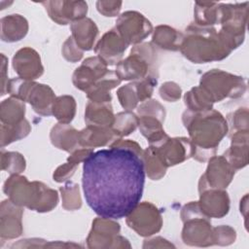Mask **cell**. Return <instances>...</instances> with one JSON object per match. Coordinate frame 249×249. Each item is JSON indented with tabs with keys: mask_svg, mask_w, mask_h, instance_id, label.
Returning a JSON list of instances; mask_svg holds the SVG:
<instances>
[{
	"mask_svg": "<svg viewBox=\"0 0 249 249\" xmlns=\"http://www.w3.org/2000/svg\"><path fill=\"white\" fill-rule=\"evenodd\" d=\"M83 164V191L88 205L107 219L126 217L140 202L145 168L142 158L122 147L91 153Z\"/></svg>",
	"mask_w": 249,
	"mask_h": 249,
	"instance_id": "6da1fadb",
	"label": "cell"
},
{
	"mask_svg": "<svg viewBox=\"0 0 249 249\" xmlns=\"http://www.w3.org/2000/svg\"><path fill=\"white\" fill-rule=\"evenodd\" d=\"M182 121L193 144L192 157L204 162L215 156L219 143L229 130L224 116L213 109L202 112L186 110Z\"/></svg>",
	"mask_w": 249,
	"mask_h": 249,
	"instance_id": "7a4b0ae2",
	"label": "cell"
},
{
	"mask_svg": "<svg viewBox=\"0 0 249 249\" xmlns=\"http://www.w3.org/2000/svg\"><path fill=\"white\" fill-rule=\"evenodd\" d=\"M183 34L180 47L182 54L195 63L222 60L231 53L213 26L191 23Z\"/></svg>",
	"mask_w": 249,
	"mask_h": 249,
	"instance_id": "3957f363",
	"label": "cell"
},
{
	"mask_svg": "<svg viewBox=\"0 0 249 249\" xmlns=\"http://www.w3.org/2000/svg\"><path fill=\"white\" fill-rule=\"evenodd\" d=\"M4 193L9 199L18 206H25L37 212H49L58 202L55 190L42 182H29L26 177L14 174L9 177L3 186Z\"/></svg>",
	"mask_w": 249,
	"mask_h": 249,
	"instance_id": "277c9868",
	"label": "cell"
},
{
	"mask_svg": "<svg viewBox=\"0 0 249 249\" xmlns=\"http://www.w3.org/2000/svg\"><path fill=\"white\" fill-rule=\"evenodd\" d=\"M157 52L152 43L135 45L130 54L117 64L116 74L121 81H140L149 76L158 77Z\"/></svg>",
	"mask_w": 249,
	"mask_h": 249,
	"instance_id": "5b68a950",
	"label": "cell"
},
{
	"mask_svg": "<svg viewBox=\"0 0 249 249\" xmlns=\"http://www.w3.org/2000/svg\"><path fill=\"white\" fill-rule=\"evenodd\" d=\"M199 87L215 103L223 99L238 98L246 91L245 80L220 69H212L201 76Z\"/></svg>",
	"mask_w": 249,
	"mask_h": 249,
	"instance_id": "8992f818",
	"label": "cell"
},
{
	"mask_svg": "<svg viewBox=\"0 0 249 249\" xmlns=\"http://www.w3.org/2000/svg\"><path fill=\"white\" fill-rule=\"evenodd\" d=\"M120 224L114 219L95 218L87 238L89 248H130L128 240L121 235Z\"/></svg>",
	"mask_w": 249,
	"mask_h": 249,
	"instance_id": "52a82bcc",
	"label": "cell"
},
{
	"mask_svg": "<svg viewBox=\"0 0 249 249\" xmlns=\"http://www.w3.org/2000/svg\"><path fill=\"white\" fill-rule=\"evenodd\" d=\"M115 29L127 45H137L151 34L153 26L142 14L127 11L119 17Z\"/></svg>",
	"mask_w": 249,
	"mask_h": 249,
	"instance_id": "ba28073f",
	"label": "cell"
},
{
	"mask_svg": "<svg viewBox=\"0 0 249 249\" xmlns=\"http://www.w3.org/2000/svg\"><path fill=\"white\" fill-rule=\"evenodd\" d=\"M125 218L127 226L141 236H150L160 231L162 226L160 210L147 201L139 202Z\"/></svg>",
	"mask_w": 249,
	"mask_h": 249,
	"instance_id": "9c48e42d",
	"label": "cell"
},
{
	"mask_svg": "<svg viewBox=\"0 0 249 249\" xmlns=\"http://www.w3.org/2000/svg\"><path fill=\"white\" fill-rule=\"evenodd\" d=\"M150 147L166 168L179 164L193 156V144L187 137L170 138L167 135Z\"/></svg>",
	"mask_w": 249,
	"mask_h": 249,
	"instance_id": "30bf717a",
	"label": "cell"
},
{
	"mask_svg": "<svg viewBox=\"0 0 249 249\" xmlns=\"http://www.w3.org/2000/svg\"><path fill=\"white\" fill-rule=\"evenodd\" d=\"M235 170L224 158V156H213L209 159V163L204 174L198 182V192L208 189L224 190L231 182Z\"/></svg>",
	"mask_w": 249,
	"mask_h": 249,
	"instance_id": "8fae6325",
	"label": "cell"
},
{
	"mask_svg": "<svg viewBox=\"0 0 249 249\" xmlns=\"http://www.w3.org/2000/svg\"><path fill=\"white\" fill-rule=\"evenodd\" d=\"M41 4L50 18L61 25L83 19L88 13V5L85 1H45Z\"/></svg>",
	"mask_w": 249,
	"mask_h": 249,
	"instance_id": "7c38bea8",
	"label": "cell"
},
{
	"mask_svg": "<svg viewBox=\"0 0 249 249\" xmlns=\"http://www.w3.org/2000/svg\"><path fill=\"white\" fill-rule=\"evenodd\" d=\"M182 239L185 244L191 246L206 247L214 245L213 228L210 219L195 217L184 221Z\"/></svg>",
	"mask_w": 249,
	"mask_h": 249,
	"instance_id": "4fadbf2b",
	"label": "cell"
},
{
	"mask_svg": "<svg viewBox=\"0 0 249 249\" xmlns=\"http://www.w3.org/2000/svg\"><path fill=\"white\" fill-rule=\"evenodd\" d=\"M107 72V65L97 55L88 57L74 71L72 82L77 89L86 92Z\"/></svg>",
	"mask_w": 249,
	"mask_h": 249,
	"instance_id": "5bb4252c",
	"label": "cell"
},
{
	"mask_svg": "<svg viewBox=\"0 0 249 249\" xmlns=\"http://www.w3.org/2000/svg\"><path fill=\"white\" fill-rule=\"evenodd\" d=\"M13 67L18 78L27 81H33L44 73L39 53L29 47L22 48L15 53Z\"/></svg>",
	"mask_w": 249,
	"mask_h": 249,
	"instance_id": "9a60e30c",
	"label": "cell"
},
{
	"mask_svg": "<svg viewBox=\"0 0 249 249\" xmlns=\"http://www.w3.org/2000/svg\"><path fill=\"white\" fill-rule=\"evenodd\" d=\"M127 46L117 30L113 28L98 41L94 52L106 65H115L121 61Z\"/></svg>",
	"mask_w": 249,
	"mask_h": 249,
	"instance_id": "2e32d148",
	"label": "cell"
},
{
	"mask_svg": "<svg viewBox=\"0 0 249 249\" xmlns=\"http://www.w3.org/2000/svg\"><path fill=\"white\" fill-rule=\"evenodd\" d=\"M198 206L202 214L208 219L222 218L230 210L228 193L219 189H208L199 193Z\"/></svg>",
	"mask_w": 249,
	"mask_h": 249,
	"instance_id": "e0dca14e",
	"label": "cell"
},
{
	"mask_svg": "<svg viewBox=\"0 0 249 249\" xmlns=\"http://www.w3.org/2000/svg\"><path fill=\"white\" fill-rule=\"evenodd\" d=\"M23 210L10 199L3 200L0 210V235L2 239H12L22 233Z\"/></svg>",
	"mask_w": 249,
	"mask_h": 249,
	"instance_id": "ac0fdd59",
	"label": "cell"
},
{
	"mask_svg": "<svg viewBox=\"0 0 249 249\" xmlns=\"http://www.w3.org/2000/svg\"><path fill=\"white\" fill-rule=\"evenodd\" d=\"M231 145L223 154L234 170L243 168L248 163V130H239L231 134Z\"/></svg>",
	"mask_w": 249,
	"mask_h": 249,
	"instance_id": "d6986e66",
	"label": "cell"
},
{
	"mask_svg": "<svg viewBox=\"0 0 249 249\" xmlns=\"http://www.w3.org/2000/svg\"><path fill=\"white\" fill-rule=\"evenodd\" d=\"M55 95L51 87L44 84L33 83L25 101H27L33 110L41 116L53 115V104L55 100Z\"/></svg>",
	"mask_w": 249,
	"mask_h": 249,
	"instance_id": "ffe728a7",
	"label": "cell"
},
{
	"mask_svg": "<svg viewBox=\"0 0 249 249\" xmlns=\"http://www.w3.org/2000/svg\"><path fill=\"white\" fill-rule=\"evenodd\" d=\"M114 120L115 116L110 102H88L85 111V122L87 125L111 128Z\"/></svg>",
	"mask_w": 249,
	"mask_h": 249,
	"instance_id": "44dd1931",
	"label": "cell"
},
{
	"mask_svg": "<svg viewBox=\"0 0 249 249\" xmlns=\"http://www.w3.org/2000/svg\"><path fill=\"white\" fill-rule=\"evenodd\" d=\"M50 138L53 146L69 153L81 148L79 143V131L69 124L59 123L55 124L51 130Z\"/></svg>",
	"mask_w": 249,
	"mask_h": 249,
	"instance_id": "7402d4cb",
	"label": "cell"
},
{
	"mask_svg": "<svg viewBox=\"0 0 249 249\" xmlns=\"http://www.w3.org/2000/svg\"><path fill=\"white\" fill-rule=\"evenodd\" d=\"M72 38L82 51H89L93 47V43L98 35V28L94 21L85 18L74 21L70 25Z\"/></svg>",
	"mask_w": 249,
	"mask_h": 249,
	"instance_id": "603a6c76",
	"label": "cell"
},
{
	"mask_svg": "<svg viewBox=\"0 0 249 249\" xmlns=\"http://www.w3.org/2000/svg\"><path fill=\"white\" fill-rule=\"evenodd\" d=\"M195 21L200 26L222 24L224 4L216 2H196L195 4Z\"/></svg>",
	"mask_w": 249,
	"mask_h": 249,
	"instance_id": "cb8c5ba5",
	"label": "cell"
},
{
	"mask_svg": "<svg viewBox=\"0 0 249 249\" xmlns=\"http://www.w3.org/2000/svg\"><path fill=\"white\" fill-rule=\"evenodd\" d=\"M121 80L117 76L116 72L108 70V72L100 78L91 88H89L86 93L87 97L91 102L105 103L110 102L112 96L110 90L121 84Z\"/></svg>",
	"mask_w": 249,
	"mask_h": 249,
	"instance_id": "d4e9b609",
	"label": "cell"
},
{
	"mask_svg": "<svg viewBox=\"0 0 249 249\" xmlns=\"http://www.w3.org/2000/svg\"><path fill=\"white\" fill-rule=\"evenodd\" d=\"M28 31V22L20 15H9L1 18V39L13 43L21 40Z\"/></svg>",
	"mask_w": 249,
	"mask_h": 249,
	"instance_id": "484cf974",
	"label": "cell"
},
{
	"mask_svg": "<svg viewBox=\"0 0 249 249\" xmlns=\"http://www.w3.org/2000/svg\"><path fill=\"white\" fill-rule=\"evenodd\" d=\"M116 138L112 128L87 125V127L79 131L80 146L89 149L105 146Z\"/></svg>",
	"mask_w": 249,
	"mask_h": 249,
	"instance_id": "4316f807",
	"label": "cell"
},
{
	"mask_svg": "<svg viewBox=\"0 0 249 249\" xmlns=\"http://www.w3.org/2000/svg\"><path fill=\"white\" fill-rule=\"evenodd\" d=\"M182 40V32L168 25H159L154 31L152 44L162 50L175 52L180 50Z\"/></svg>",
	"mask_w": 249,
	"mask_h": 249,
	"instance_id": "83f0119b",
	"label": "cell"
},
{
	"mask_svg": "<svg viewBox=\"0 0 249 249\" xmlns=\"http://www.w3.org/2000/svg\"><path fill=\"white\" fill-rule=\"evenodd\" d=\"M91 153H93V149L89 148H78L71 153L67 161L64 164L59 165L55 171L53 172V178L54 181L61 183L68 180L76 171L79 162L84 161Z\"/></svg>",
	"mask_w": 249,
	"mask_h": 249,
	"instance_id": "f1b7e54d",
	"label": "cell"
},
{
	"mask_svg": "<svg viewBox=\"0 0 249 249\" xmlns=\"http://www.w3.org/2000/svg\"><path fill=\"white\" fill-rule=\"evenodd\" d=\"M25 105L24 101L11 96L1 103L0 119L6 125H16L24 120Z\"/></svg>",
	"mask_w": 249,
	"mask_h": 249,
	"instance_id": "f546056e",
	"label": "cell"
},
{
	"mask_svg": "<svg viewBox=\"0 0 249 249\" xmlns=\"http://www.w3.org/2000/svg\"><path fill=\"white\" fill-rule=\"evenodd\" d=\"M138 126L140 132L147 138L150 145H153L167 136L162 128V122L155 117H138Z\"/></svg>",
	"mask_w": 249,
	"mask_h": 249,
	"instance_id": "4dcf8cb0",
	"label": "cell"
},
{
	"mask_svg": "<svg viewBox=\"0 0 249 249\" xmlns=\"http://www.w3.org/2000/svg\"><path fill=\"white\" fill-rule=\"evenodd\" d=\"M53 115L61 124H69L75 117L76 102L71 95H60L55 98L53 109Z\"/></svg>",
	"mask_w": 249,
	"mask_h": 249,
	"instance_id": "1f68e13d",
	"label": "cell"
},
{
	"mask_svg": "<svg viewBox=\"0 0 249 249\" xmlns=\"http://www.w3.org/2000/svg\"><path fill=\"white\" fill-rule=\"evenodd\" d=\"M184 101L188 110L192 112L210 110L214 104L209 95L199 86L195 87L188 91L184 96Z\"/></svg>",
	"mask_w": 249,
	"mask_h": 249,
	"instance_id": "d6a6232c",
	"label": "cell"
},
{
	"mask_svg": "<svg viewBox=\"0 0 249 249\" xmlns=\"http://www.w3.org/2000/svg\"><path fill=\"white\" fill-rule=\"evenodd\" d=\"M138 126V117L130 111L120 112L115 116L112 130L117 138L129 135Z\"/></svg>",
	"mask_w": 249,
	"mask_h": 249,
	"instance_id": "836d02e7",
	"label": "cell"
},
{
	"mask_svg": "<svg viewBox=\"0 0 249 249\" xmlns=\"http://www.w3.org/2000/svg\"><path fill=\"white\" fill-rule=\"evenodd\" d=\"M142 160L144 163L145 173L152 180H160L166 172V167L160 160L154 150L149 146L142 153Z\"/></svg>",
	"mask_w": 249,
	"mask_h": 249,
	"instance_id": "e575fe53",
	"label": "cell"
},
{
	"mask_svg": "<svg viewBox=\"0 0 249 249\" xmlns=\"http://www.w3.org/2000/svg\"><path fill=\"white\" fill-rule=\"evenodd\" d=\"M31 126L25 119L16 125L1 124V147H4L14 141L24 138L29 134Z\"/></svg>",
	"mask_w": 249,
	"mask_h": 249,
	"instance_id": "d590c367",
	"label": "cell"
},
{
	"mask_svg": "<svg viewBox=\"0 0 249 249\" xmlns=\"http://www.w3.org/2000/svg\"><path fill=\"white\" fill-rule=\"evenodd\" d=\"M62 206L66 210H77L82 206L79 186L69 182L60 188Z\"/></svg>",
	"mask_w": 249,
	"mask_h": 249,
	"instance_id": "8d00e7d4",
	"label": "cell"
},
{
	"mask_svg": "<svg viewBox=\"0 0 249 249\" xmlns=\"http://www.w3.org/2000/svg\"><path fill=\"white\" fill-rule=\"evenodd\" d=\"M1 167L10 174H19L25 169V160L18 152H1Z\"/></svg>",
	"mask_w": 249,
	"mask_h": 249,
	"instance_id": "74e56055",
	"label": "cell"
},
{
	"mask_svg": "<svg viewBox=\"0 0 249 249\" xmlns=\"http://www.w3.org/2000/svg\"><path fill=\"white\" fill-rule=\"evenodd\" d=\"M117 95L121 105L126 111L134 109L139 102L137 89L134 82L121 87L117 91Z\"/></svg>",
	"mask_w": 249,
	"mask_h": 249,
	"instance_id": "f35d334b",
	"label": "cell"
},
{
	"mask_svg": "<svg viewBox=\"0 0 249 249\" xmlns=\"http://www.w3.org/2000/svg\"><path fill=\"white\" fill-rule=\"evenodd\" d=\"M228 132L232 134L239 130H248V110L247 108H239L228 116Z\"/></svg>",
	"mask_w": 249,
	"mask_h": 249,
	"instance_id": "ab89813d",
	"label": "cell"
},
{
	"mask_svg": "<svg viewBox=\"0 0 249 249\" xmlns=\"http://www.w3.org/2000/svg\"><path fill=\"white\" fill-rule=\"evenodd\" d=\"M137 115L138 117L140 116L155 117L163 123L164 117H165V110H164V107L157 100L148 99L144 101L137 108Z\"/></svg>",
	"mask_w": 249,
	"mask_h": 249,
	"instance_id": "60d3db41",
	"label": "cell"
},
{
	"mask_svg": "<svg viewBox=\"0 0 249 249\" xmlns=\"http://www.w3.org/2000/svg\"><path fill=\"white\" fill-rule=\"evenodd\" d=\"M235 231L229 226H219L213 228V242L218 245H230L234 242Z\"/></svg>",
	"mask_w": 249,
	"mask_h": 249,
	"instance_id": "b9f144b4",
	"label": "cell"
},
{
	"mask_svg": "<svg viewBox=\"0 0 249 249\" xmlns=\"http://www.w3.org/2000/svg\"><path fill=\"white\" fill-rule=\"evenodd\" d=\"M61 51L64 58L70 62H77L83 57V51L78 47L72 36L64 42Z\"/></svg>",
	"mask_w": 249,
	"mask_h": 249,
	"instance_id": "7bdbcfd3",
	"label": "cell"
},
{
	"mask_svg": "<svg viewBox=\"0 0 249 249\" xmlns=\"http://www.w3.org/2000/svg\"><path fill=\"white\" fill-rule=\"evenodd\" d=\"M159 92L162 99L168 102H174L181 97L182 89L176 83L166 82L160 86Z\"/></svg>",
	"mask_w": 249,
	"mask_h": 249,
	"instance_id": "ee69618b",
	"label": "cell"
},
{
	"mask_svg": "<svg viewBox=\"0 0 249 249\" xmlns=\"http://www.w3.org/2000/svg\"><path fill=\"white\" fill-rule=\"evenodd\" d=\"M122 7L121 1H97L96 9L104 17H116Z\"/></svg>",
	"mask_w": 249,
	"mask_h": 249,
	"instance_id": "f6af8a7d",
	"label": "cell"
},
{
	"mask_svg": "<svg viewBox=\"0 0 249 249\" xmlns=\"http://www.w3.org/2000/svg\"><path fill=\"white\" fill-rule=\"evenodd\" d=\"M110 147H122V148H125V149H129L132 150L133 152H135L137 155H139L140 157L142 156L143 150L141 149V147L139 146L138 143L132 141V140H124L122 138H116L111 144Z\"/></svg>",
	"mask_w": 249,
	"mask_h": 249,
	"instance_id": "bcb514c9",
	"label": "cell"
},
{
	"mask_svg": "<svg viewBox=\"0 0 249 249\" xmlns=\"http://www.w3.org/2000/svg\"><path fill=\"white\" fill-rule=\"evenodd\" d=\"M1 57H2V63H1V69H2V91H1V95H4L6 94L7 92V86H8V83L9 81L7 80V77H6V72H7V57L2 53L1 54Z\"/></svg>",
	"mask_w": 249,
	"mask_h": 249,
	"instance_id": "7dc6e473",
	"label": "cell"
}]
</instances>
